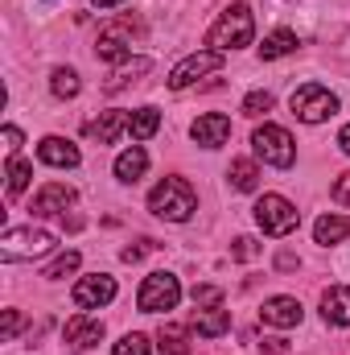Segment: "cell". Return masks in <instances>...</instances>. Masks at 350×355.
Here are the masks:
<instances>
[{"mask_svg": "<svg viewBox=\"0 0 350 355\" xmlns=\"http://www.w3.org/2000/svg\"><path fill=\"white\" fill-rule=\"evenodd\" d=\"M194 207H198V194H194V186L185 178H165L149 194V211L157 219H169V223H185L194 215Z\"/></svg>", "mask_w": 350, "mask_h": 355, "instance_id": "6da1fadb", "label": "cell"}, {"mask_svg": "<svg viewBox=\"0 0 350 355\" xmlns=\"http://www.w3.org/2000/svg\"><path fill=\"white\" fill-rule=\"evenodd\" d=\"M252 37H256V17H252L248 4H231V8L210 25V33H206V42H210L219 54L243 50V46H252Z\"/></svg>", "mask_w": 350, "mask_h": 355, "instance_id": "7a4b0ae2", "label": "cell"}, {"mask_svg": "<svg viewBox=\"0 0 350 355\" xmlns=\"http://www.w3.org/2000/svg\"><path fill=\"white\" fill-rule=\"evenodd\" d=\"M54 244H58V236L54 232H46V227H8L4 232V240H0V257L4 261H33V257H46V252H54Z\"/></svg>", "mask_w": 350, "mask_h": 355, "instance_id": "3957f363", "label": "cell"}, {"mask_svg": "<svg viewBox=\"0 0 350 355\" xmlns=\"http://www.w3.org/2000/svg\"><path fill=\"white\" fill-rule=\"evenodd\" d=\"M252 149H256L260 162L276 166V170H288V166L297 162V141H293L288 128H280V124H260V128L252 132Z\"/></svg>", "mask_w": 350, "mask_h": 355, "instance_id": "277c9868", "label": "cell"}, {"mask_svg": "<svg viewBox=\"0 0 350 355\" xmlns=\"http://www.w3.org/2000/svg\"><path fill=\"white\" fill-rule=\"evenodd\" d=\"M252 215H256V223H260L264 236H288V232H297V223H301V211L284 198V194H264L260 202L252 207Z\"/></svg>", "mask_w": 350, "mask_h": 355, "instance_id": "5b68a950", "label": "cell"}, {"mask_svg": "<svg viewBox=\"0 0 350 355\" xmlns=\"http://www.w3.org/2000/svg\"><path fill=\"white\" fill-rule=\"evenodd\" d=\"M177 302H181V281H177L174 272L157 268V272H149V277L140 281L136 306H140L145 314H161V310H174Z\"/></svg>", "mask_w": 350, "mask_h": 355, "instance_id": "8992f818", "label": "cell"}, {"mask_svg": "<svg viewBox=\"0 0 350 355\" xmlns=\"http://www.w3.org/2000/svg\"><path fill=\"white\" fill-rule=\"evenodd\" d=\"M288 103H293V116L305 120V124H322V120H330V116L338 112V95H334L330 87H322V83L297 87Z\"/></svg>", "mask_w": 350, "mask_h": 355, "instance_id": "52a82bcc", "label": "cell"}, {"mask_svg": "<svg viewBox=\"0 0 350 355\" xmlns=\"http://www.w3.org/2000/svg\"><path fill=\"white\" fill-rule=\"evenodd\" d=\"M219 67H223V54H219V50H198V54L181 58L174 71H169V87L185 91L190 83H198L202 75H210V71H219Z\"/></svg>", "mask_w": 350, "mask_h": 355, "instance_id": "ba28073f", "label": "cell"}, {"mask_svg": "<svg viewBox=\"0 0 350 355\" xmlns=\"http://www.w3.org/2000/svg\"><path fill=\"white\" fill-rule=\"evenodd\" d=\"M75 306L79 310H99V306H107L111 297H116V277H107V272H95V277H83L79 285H75Z\"/></svg>", "mask_w": 350, "mask_h": 355, "instance_id": "9c48e42d", "label": "cell"}, {"mask_svg": "<svg viewBox=\"0 0 350 355\" xmlns=\"http://www.w3.org/2000/svg\"><path fill=\"white\" fill-rule=\"evenodd\" d=\"M190 137H194L202 149H219V145H227V137H231V116H223V112H206V116L194 120Z\"/></svg>", "mask_w": 350, "mask_h": 355, "instance_id": "30bf717a", "label": "cell"}, {"mask_svg": "<svg viewBox=\"0 0 350 355\" xmlns=\"http://www.w3.org/2000/svg\"><path fill=\"white\" fill-rule=\"evenodd\" d=\"M305 318V310H301V302L297 297H268L260 306V322L264 327H280V331H288V327H297Z\"/></svg>", "mask_w": 350, "mask_h": 355, "instance_id": "8fae6325", "label": "cell"}, {"mask_svg": "<svg viewBox=\"0 0 350 355\" xmlns=\"http://www.w3.org/2000/svg\"><path fill=\"white\" fill-rule=\"evenodd\" d=\"M66 207H75V186L66 182H46L37 194H33V215H62Z\"/></svg>", "mask_w": 350, "mask_h": 355, "instance_id": "7c38bea8", "label": "cell"}, {"mask_svg": "<svg viewBox=\"0 0 350 355\" xmlns=\"http://www.w3.org/2000/svg\"><path fill=\"white\" fill-rule=\"evenodd\" d=\"M62 339H66L75 352H87V347H95V343L103 339V322H99V318H87V314H75V318H66Z\"/></svg>", "mask_w": 350, "mask_h": 355, "instance_id": "4fadbf2b", "label": "cell"}, {"mask_svg": "<svg viewBox=\"0 0 350 355\" xmlns=\"http://www.w3.org/2000/svg\"><path fill=\"white\" fill-rule=\"evenodd\" d=\"M37 157H42L46 166H54V170H75V166L83 162L79 145H71V141H62V137H46V141L37 145Z\"/></svg>", "mask_w": 350, "mask_h": 355, "instance_id": "5bb4252c", "label": "cell"}, {"mask_svg": "<svg viewBox=\"0 0 350 355\" xmlns=\"http://www.w3.org/2000/svg\"><path fill=\"white\" fill-rule=\"evenodd\" d=\"M124 132H128V112H120V107L99 112V120H91L87 124V137L91 141H99V145H116Z\"/></svg>", "mask_w": 350, "mask_h": 355, "instance_id": "9a60e30c", "label": "cell"}, {"mask_svg": "<svg viewBox=\"0 0 350 355\" xmlns=\"http://www.w3.org/2000/svg\"><path fill=\"white\" fill-rule=\"evenodd\" d=\"M128 33H132V25H128V21H124V25H107V29L99 33V46H95V50H99V58H103V62L132 58V54H128Z\"/></svg>", "mask_w": 350, "mask_h": 355, "instance_id": "2e32d148", "label": "cell"}, {"mask_svg": "<svg viewBox=\"0 0 350 355\" xmlns=\"http://www.w3.org/2000/svg\"><path fill=\"white\" fill-rule=\"evenodd\" d=\"M322 318L330 327H350V289L347 285H334L322 293Z\"/></svg>", "mask_w": 350, "mask_h": 355, "instance_id": "e0dca14e", "label": "cell"}, {"mask_svg": "<svg viewBox=\"0 0 350 355\" xmlns=\"http://www.w3.org/2000/svg\"><path fill=\"white\" fill-rule=\"evenodd\" d=\"M227 327H231V314H227L223 306H198L194 331H198L202 339H219V335H227Z\"/></svg>", "mask_w": 350, "mask_h": 355, "instance_id": "ac0fdd59", "label": "cell"}, {"mask_svg": "<svg viewBox=\"0 0 350 355\" xmlns=\"http://www.w3.org/2000/svg\"><path fill=\"white\" fill-rule=\"evenodd\" d=\"M149 170V153L140 149V145H132V149H124L120 157H116V178L120 182H128V186H136L140 178Z\"/></svg>", "mask_w": 350, "mask_h": 355, "instance_id": "d6986e66", "label": "cell"}, {"mask_svg": "<svg viewBox=\"0 0 350 355\" xmlns=\"http://www.w3.org/2000/svg\"><path fill=\"white\" fill-rule=\"evenodd\" d=\"M347 236H350V219H347V215H322V219L313 223V240H317L322 248L342 244Z\"/></svg>", "mask_w": 350, "mask_h": 355, "instance_id": "ffe728a7", "label": "cell"}, {"mask_svg": "<svg viewBox=\"0 0 350 355\" xmlns=\"http://www.w3.org/2000/svg\"><path fill=\"white\" fill-rule=\"evenodd\" d=\"M153 71V62L149 58H124V67H116L111 75H107V83H103V91H124L128 83H136L140 75H149Z\"/></svg>", "mask_w": 350, "mask_h": 355, "instance_id": "44dd1931", "label": "cell"}, {"mask_svg": "<svg viewBox=\"0 0 350 355\" xmlns=\"http://www.w3.org/2000/svg\"><path fill=\"white\" fill-rule=\"evenodd\" d=\"M301 42H297V33L293 29H276V33H268L260 42V58L264 62H276V58H284V54H293Z\"/></svg>", "mask_w": 350, "mask_h": 355, "instance_id": "7402d4cb", "label": "cell"}, {"mask_svg": "<svg viewBox=\"0 0 350 355\" xmlns=\"http://www.w3.org/2000/svg\"><path fill=\"white\" fill-rule=\"evenodd\" d=\"M157 128H161V112H157V107H136V112L128 116V137H132V141H149Z\"/></svg>", "mask_w": 350, "mask_h": 355, "instance_id": "603a6c76", "label": "cell"}, {"mask_svg": "<svg viewBox=\"0 0 350 355\" xmlns=\"http://www.w3.org/2000/svg\"><path fill=\"white\" fill-rule=\"evenodd\" d=\"M4 190H8V198H17V194H25V186H29V178H33V166L29 162H21V157H8V166H4Z\"/></svg>", "mask_w": 350, "mask_h": 355, "instance_id": "cb8c5ba5", "label": "cell"}, {"mask_svg": "<svg viewBox=\"0 0 350 355\" xmlns=\"http://www.w3.org/2000/svg\"><path fill=\"white\" fill-rule=\"evenodd\" d=\"M227 178H231V186H235V190H256V186H260V170H256V162H248V157L231 162Z\"/></svg>", "mask_w": 350, "mask_h": 355, "instance_id": "d4e9b609", "label": "cell"}, {"mask_svg": "<svg viewBox=\"0 0 350 355\" xmlns=\"http://www.w3.org/2000/svg\"><path fill=\"white\" fill-rule=\"evenodd\" d=\"M50 91H54L58 99H75V95L83 91V83H79V75H75L71 67H58V71L50 75Z\"/></svg>", "mask_w": 350, "mask_h": 355, "instance_id": "484cf974", "label": "cell"}, {"mask_svg": "<svg viewBox=\"0 0 350 355\" xmlns=\"http://www.w3.org/2000/svg\"><path fill=\"white\" fill-rule=\"evenodd\" d=\"M79 265H83V257H79V252L71 248V252H62V257H54L50 265L42 268V277H46V281H62V277H71V272H75Z\"/></svg>", "mask_w": 350, "mask_h": 355, "instance_id": "4316f807", "label": "cell"}, {"mask_svg": "<svg viewBox=\"0 0 350 355\" xmlns=\"http://www.w3.org/2000/svg\"><path fill=\"white\" fill-rule=\"evenodd\" d=\"M157 339H161V352L185 355V327H174V322H165V327L157 331Z\"/></svg>", "mask_w": 350, "mask_h": 355, "instance_id": "83f0119b", "label": "cell"}, {"mask_svg": "<svg viewBox=\"0 0 350 355\" xmlns=\"http://www.w3.org/2000/svg\"><path fill=\"white\" fill-rule=\"evenodd\" d=\"M111 355H153V347H149V339H145V335H136V331H132V335H124V339L116 343V352H111Z\"/></svg>", "mask_w": 350, "mask_h": 355, "instance_id": "f1b7e54d", "label": "cell"}, {"mask_svg": "<svg viewBox=\"0 0 350 355\" xmlns=\"http://www.w3.org/2000/svg\"><path fill=\"white\" fill-rule=\"evenodd\" d=\"M264 112H272V91H252L243 99V116H264Z\"/></svg>", "mask_w": 350, "mask_h": 355, "instance_id": "f546056e", "label": "cell"}, {"mask_svg": "<svg viewBox=\"0 0 350 355\" xmlns=\"http://www.w3.org/2000/svg\"><path fill=\"white\" fill-rule=\"evenodd\" d=\"M231 257H235V261H256V257H260V240L239 236V240H235V248H231Z\"/></svg>", "mask_w": 350, "mask_h": 355, "instance_id": "4dcf8cb0", "label": "cell"}, {"mask_svg": "<svg viewBox=\"0 0 350 355\" xmlns=\"http://www.w3.org/2000/svg\"><path fill=\"white\" fill-rule=\"evenodd\" d=\"M194 306H223V293L214 285H194Z\"/></svg>", "mask_w": 350, "mask_h": 355, "instance_id": "1f68e13d", "label": "cell"}, {"mask_svg": "<svg viewBox=\"0 0 350 355\" xmlns=\"http://www.w3.org/2000/svg\"><path fill=\"white\" fill-rule=\"evenodd\" d=\"M330 198H334V202H342V207H350V170L334 178V190H330Z\"/></svg>", "mask_w": 350, "mask_h": 355, "instance_id": "d6a6232c", "label": "cell"}, {"mask_svg": "<svg viewBox=\"0 0 350 355\" xmlns=\"http://www.w3.org/2000/svg\"><path fill=\"white\" fill-rule=\"evenodd\" d=\"M4 149H8V157L21 153V128L17 124H4Z\"/></svg>", "mask_w": 350, "mask_h": 355, "instance_id": "836d02e7", "label": "cell"}, {"mask_svg": "<svg viewBox=\"0 0 350 355\" xmlns=\"http://www.w3.org/2000/svg\"><path fill=\"white\" fill-rule=\"evenodd\" d=\"M17 331H21V314H17V310H4V331H0V335H4V339H12Z\"/></svg>", "mask_w": 350, "mask_h": 355, "instance_id": "e575fe53", "label": "cell"}, {"mask_svg": "<svg viewBox=\"0 0 350 355\" xmlns=\"http://www.w3.org/2000/svg\"><path fill=\"white\" fill-rule=\"evenodd\" d=\"M149 248H153V244H149V240H140V244H136V248H124V252H120V257H124V261H128V265H132V261H140V257H145V252H149Z\"/></svg>", "mask_w": 350, "mask_h": 355, "instance_id": "d590c367", "label": "cell"}, {"mask_svg": "<svg viewBox=\"0 0 350 355\" xmlns=\"http://www.w3.org/2000/svg\"><path fill=\"white\" fill-rule=\"evenodd\" d=\"M338 145H342V153L350 157V124H342V132H338Z\"/></svg>", "mask_w": 350, "mask_h": 355, "instance_id": "8d00e7d4", "label": "cell"}, {"mask_svg": "<svg viewBox=\"0 0 350 355\" xmlns=\"http://www.w3.org/2000/svg\"><path fill=\"white\" fill-rule=\"evenodd\" d=\"M91 4H99V8H116V4H124V0H91Z\"/></svg>", "mask_w": 350, "mask_h": 355, "instance_id": "74e56055", "label": "cell"}]
</instances>
